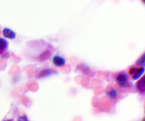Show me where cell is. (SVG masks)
Segmentation results:
<instances>
[{
	"label": "cell",
	"mask_w": 145,
	"mask_h": 121,
	"mask_svg": "<svg viewBox=\"0 0 145 121\" xmlns=\"http://www.w3.org/2000/svg\"><path fill=\"white\" fill-rule=\"evenodd\" d=\"M144 72V68L140 66V68H131L129 71V73L131 75V77L133 79L136 80L138 79L140 76H142Z\"/></svg>",
	"instance_id": "1"
},
{
	"label": "cell",
	"mask_w": 145,
	"mask_h": 121,
	"mask_svg": "<svg viewBox=\"0 0 145 121\" xmlns=\"http://www.w3.org/2000/svg\"><path fill=\"white\" fill-rule=\"evenodd\" d=\"M116 82L121 87H126L127 83H128V76L124 72L119 73L116 77Z\"/></svg>",
	"instance_id": "2"
},
{
	"label": "cell",
	"mask_w": 145,
	"mask_h": 121,
	"mask_svg": "<svg viewBox=\"0 0 145 121\" xmlns=\"http://www.w3.org/2000/svg\"><path fill=\"white\" fill-rule=\"evenodd\" d=\"M53 63L56 66H63L65 64V59L60 56H56L53 58Z\"/></svg>",
	"instance_id": "3"
},
{
	"label": "cell",
	"mask_w": 145,
	"mask_h": 121,
	"mask_svg": "<svg viewBox=\"0 0 145 121\" xmlns=\"http://www.w3.org/2000/svg\"><path fill=\"white\" fill-rule=\"evenodd\" d=\"M3 35L5 37L9 38V39H14L16 37V33L14 32L13 30H11L10 28H4L3 29Z\"/></svg>",
	"instance_id": "4"
},
{
	"label": "cell",
	"mask_w": 145,
	"mask_h": 121,
	"mask_svg": "<svg viewBox=\"0 0 145 121\" xmlns=\"http://www.w3.org/2000/svg\"><path fill=\"white\" fill-rule=\"evenodd\" d=\"M136 87L140 93H144L145 91V84H144V78H142L139 81L136 83Z\"/></svg>",
	"instance_id": "5"
},
{
	"label": "cell",
	"mask_w": 145,
	"mask_h": 121,
	"mask_svg": "<svg viewBox=\"0 0 145 121\" xmlns=\"http://www.w3.org/2000/svg\"><path fill=\"white\" fill-rule=\"evenodd\" d=\"M7 47H8V43L7 42V40L0 37V54L6 51Z\"/></svg>",
	"instance_id": "6"
},
{
	"label": "cell",
	"mask_w": 145,
	"mask_h": 121,
	"mask_svg": "<svg viewBox=\"0 0 145 121\" xmlns=\"http://www.w3.org/2000/svg\"><path fill=\"white\" fill-rule=\"evenodd\" d=\"M107 95L109 96V97H111V98H115L117 97V91L114 88L110 87L109 89H107Z\"/></svg>",
	"instance_id": "7"
},
{
	"label": "cell",
	"mask_w": 145,
	"mask_h": 121,
	"mask_svg": "<svg viewBox=\"0 0 145 121\" xmlns=\"http://www.w3.org/2000/svg\"><path fill=\"white\" fill-rule=\"evenodd\" d=\"M17 121H29L26 116H21L17 118Z\"/></svg>",
	"instance_id": "8"
},
{
	"label": "cell",
	"mask_w": 145,
	"mask_h": 121,
	"mask_svg": "<svg viewBox=\"0 0 145 121\" xmlns=\"http://www.w3.org/2000/svg\"><path fill=\"white\" fill-rule=\"evenodd\" d=\"M4 121H13L12 119H7V120H4Z\"/></svg>",
	"instance_id": "9"
},
{
	"label": "cell",
	"mask_w": 145,
	"mask_h": 121,
	"mask_svg": "<svg viewBox=\"0 0 145 121\" xmlns=\"http://www.w3.org/2000/svg\"><path fill=\"white\" fill-rule=\"evenodd\" d=\"M142 1H144V0H142Z\"/></svg>",
	"instance_id": "10"
}]
</instances>
